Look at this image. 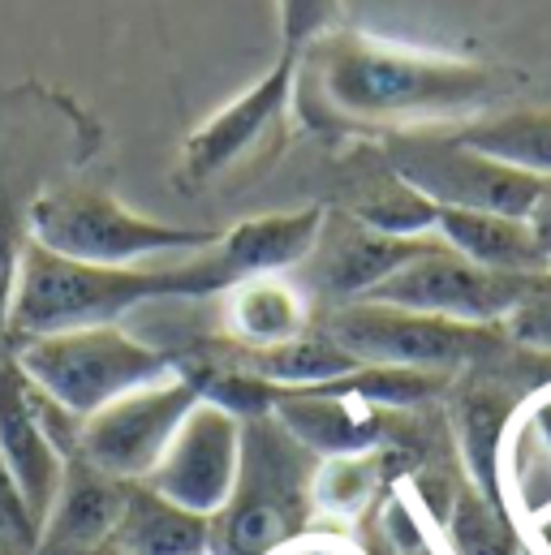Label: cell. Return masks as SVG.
<instances>
[{
	"label": "cell",
	"instance_id": "1",
	"mask_svg": "<svg viewBox=\"0 0 551 555\" xmlns=\"http://www.w3.org/2000/svg\"><path fill=\"white\" fill-rule=\"evenodd\" d=\"M509 91V74L401 48L358 30H332L297 56L293 100L319 130H397L426 134V126L483 117Z\"/></svg>",
	"mask_w": 551,
	"mask_h": 555
},
{
	"label": "cell",
	"instance_id": "2",
	"mask_svg": "<svg viewBox=\"0 0 551 555\" xmlns=\"http://www.w3.org/2000/svg\"><path fill=\"white\" fill-rule=\"evenodd\" d=\"M233 284L238 276L220 255V246L164 268L155 263L100 268V263L61 259L26 237L9 314H4V345L17 349L26 340L74 332V327H108V323H121L138 306L212 297V293H229Z\"/></svg>",
	"mask_w": 551,
	"mask_h": 555
},
{
	"label": "cell",
	"instance_id": "3",
	"mask_svg": "<svg viewBox=\"0 0 551 555\" xmlns=\"http://www.w3.org/2000/svg\"><path fill=\"white\" fill-rule=\"evenodd\" d=\"M315 469L272 414L242 417V456L229 504L212 517V555H280L297 547L315 517Z\"/></svg>",
	"mask_w": 551,
	"mask_h": 555
},
{
	"label": "cell",
	"instance_id": "4",
	"mask_svg": "<svg viewBox=\"0 0 551 555\" xmlns=\"http://www.w3.org/2000/svg\"><path fill=\"white\" fill-rule=\"evenodd\" d=\"M26 237L61 259L100 263V268H134L146 259H190L220 246V229L168 224L155 216H138L121 198L100 185H48L26 207Z\"/></svg>",
	"mask_w": 551,
	"mask_h": 555
},
{
	"label": "cell",
	"instance_id": "5",
	"mask_svg": "<svg viewBox=\"0 0 551 555\" xmlns=\"http://www.w3.org/2000/svg\"><path fill=\"white\" fill-rule=\"evenodd\" d=\"M9 358L43 397H52L82 422L100 414L104 405H113L117 397L172 375V358L138 340L121 323L39 336L17 345Z\"/></svg>",
	"mask_w": 551,
	"mask_h": 555
},
{
	"label": "cell",
	"instance_id": "6",
	"mask_svg": "<svg viewBox=\"0 0 551 555\" xmlns=\"http://www.w3.org/2000/svg\"><path fill=\"white\" fill-rule=\"evenodd\" d=\"M323 332L354 353L362 366H406L431 375H457L478 362H496L509 345L500 327L483 323H457L439 314H418L384 301H349L336 306L323 323Z\"/></svg>",
	"mask_w": 551,
	"mask_h": 555
},
{
	"label": "cell",
	"instance_id": "7",
	"mask_svg": "<svg viewBox=\"0 0 551 555\" xmlns=\"http://www.w3.org/2000/svg\"><path fill=\"white\" fill-rule=\"evenodd\" d=\"M388 172L401 177L413 194L452 211H491L526 220L543 181L517 172L457 134H397L388 142Z\"/></svg>",
	"mask_w": 551,
	"mask_h": 555
},
{
	"label": "cell",
	"instance_id": "8",
	"mask_svg": "<svg viewBox=\"0 0 551 555\" xmlns=\"http://www.w3.org/2000/svg\"><path fill=\"white\" fill-rule=\"evenodd\" d=\"M198 401H203L198 384L177 371L159 384L134 388L82 422L78 461H87L91 469L117 482H146V474L159 465L164 448L172 443L177 426Z\"/></svg>",
	"mask_w": 551,
	"mask_h": 555
},
{
	"label": "cell",
	"instance_id": "9",
	"mask_svg": "<svg viewBox=\"0 0 551 555\" xmlns=\"http://www.w3.org/2000/svg\"><path fill=\"white\" fill-rule=\"evenodd\" d=\"M293 87H297V52H280L255 87H246L238 100H229L185 139L181 177L190 185H207L280 151L284 121L293 108Z\"/></svg>",
	"mask_w": 551,
	"mask_h": 555
},
{
	"label": "cell",
	"instance_id": "10",
	"mask_svg": "<svg viewBox=\"0 0 551 555\" xmlns=\"http://www.w3.org/2000/svg\"><path fill=\"white\" fill-rule=\"evenodd\" d=\"M535 284L539 276L491 272V268H478L465 255L448 250L444 242H435L426 255L406 263L397 276H388L362 301H384V306H401V310H418V314L500 327L526 301V293Z\"/></svg>",
	"mask_w": 551,
	"mask_h": 555
},
{
	"label": "cell",
	"instance_id": "11",
	"mask_svg": "<svg viewBox=\"0 0 551 555\" xmlns=\"http://www.w3.org/2000/svg\"><path fill=\"white\" fill-rule=\"evenodd\" d=\"M238 456H242V417L216 401H198L177 426L159 465L146 474V487L172 500L177 508L212 521L229 504Z\"/></svg>",
	"mask_w": 551,
	"mask_h": 555
},
{
	"label": "cell",
	"instance_id": "12",
	"mask_svg": "<svg viewBox=\"0 0 551 555\" xmlns=\"http://www.w3.org/2000/svg\"><path fill=\"white\" fill-rule=\"evenodd\" d=\"M435 242H439L435 233H426V237H393V233L367 229L349 211L345 216H328L310 259L297 268L302 288H310L315 297H323L332 306L362 301L388 276H397L406 263L426 255Z\"/></svg>",
	"mask_w": 551,
	"mask_h": 555
},
{
	"label": "cell",
	"instance_id": "13",
	"mask_svg": "<svg viewBox=\"0 0 551 555\" xmlns=\"http://www.w3.org/2000/svg\"><path fill=\"white\" fill-rule=\"evenodd\" d=\"M0 461L9 465L26 508L35 521L52 508V495L65 474V456L52 448L39 410H35V388L17 371L13 358H0Z\"/></svg>",
	"mask_w": 551,
	"mask_h": 555
},
{
	"label": "cell",
	"instance_id": "14",
	"mask_svg": "<svg viewBox=\"0 0 551 555\" xmlns=\"http://www.w3.org/2000/svg\"><path fill=\"white\" fill-rule=\"evenodd\" d=\"M130 482H117L87 461L69 456L61 487L52 495V508L39 521V543L35 555H87L104 547L121 521Z\"/></svg>",
	"mask_w": 551,
	"mask_h": 555
},
{
	"label": "cell",
	"instance_id": "15",
	"mask_svg": "<svg viewBox=\"0 0 551 555\" xmlns=\"http://www.w3.org/2000/svg\"><path fill=\"white\" fill-rule=\"evenodd\" d=\"M268 414L319 461L375 452L384 443V410L319 392V388H272L268 384Z\"/></svg>",
	"mask_w": 551,
	"mask_h": 555
},
{
	"label": "cell",
	"instance_id": "16",
	"mask_svg": "<svg viewBox=\"0 0 551 555\" xmlns=\"http://www.w3.org/2000/svg\"><path fill=\"white\" fill-rule=\"evenodd\" d=\"M323 220H328L323 207H297V211H280V216L242 220L220 237V255L229 259L238 280L289 276L310 259V250L323 233Z\"/></svg>",
	"mask_w": 551,
	"mask_h": 555
},
{
	"label": "cell",
	"instance_id": "17",
	"mask_svg": "<svg viewBox=\"0 0 551 555\" xmlns=\"http://www.w3.org/2000/svg\"><path fill=\"white\" fill-rule=\"evenodd\" d=\"M435 237L465 255L478 268L509 272V276H548L551 263L543 259L535 233L517 216H491V211H452L439 207L435 216Z\"/></svg>",
	"mask_w": 551,
	"mask_h": 555
},
{
	"label": "cell",
	"instance_id": "18",
	"mask_svg": "<svg viewBox=\"0 0 551 555\" xmlns=\"http://www.w3.org/2000/svg\"><path fill=\"white\" fill-rule=\"evenodd\" d=\"M225 297V323L238 349H276L310 327V293L289 276L238 280Z\"/></svg>",
	"mask_w": 551,
	"mask_h": 555
},
{
	"label": "cell",
	"instance_id": "19",
	"mask_svg": "<svg viewBox=\"0 0 551 555\" xmlns=\"http://www.w3.org/2000/svg\"><path fill=\"white\" fill-rule=\"evenodd\" d=\"M108 543L121 555H212V521L177 508L146 482H130L121 521Z\"/></svg>",
	"mask_w": 551,
	"mask_h": 555
},
{
	"label": "cell",
	"instance_id": "20",
	"mask_svg": "<svg viewBox=\"0 0 551 555\" xmlns=\"http://www.w3.org/2000/svg\"><path fill=\"white\" fill-rule=\"evenodd\" d=\"M457 139L517 172L551 181V108H513L465 121Z\"/></svg>",
	"mask_w": 551,
	"mask_h": 555
},
{
	"label": "cell",
	"instance_id": "21",
	"mask_svg": "<svg viewBox=\"0 0 551 555\" xmlns=\"http://www.w3.org/2000/svg\"><path fill=\"white\" fill-rule=\"evenodd\" d=\"M444 534L452 555H526L517 526L509 517V508L491 504L483 491L465 487L457 491V500L444 513Z\"/></svg>",
	"mask_w": 551,
	"mask_h": 555
},
{
	"label": "cell",
	"instance_id": "22",
	"mask_svg": "<svg viewBox=\"0 0 551 555\" xmlns=\"http://www.w3.org/2000/svg\"><path fill=\"white\" fill-rule=\"evenodd\" d=\"M384 452H358V456H332L315 469V513H328L336 521H354L371 508L380 482H384Z\"/></svg>",
	"mask_w": 551,
	"mask_h": 555
},
{
	"label": "cell",
	"instance_id": "23",
	"mask_svg": "<svg viewBox=\"0 0 551 555\" xmlns=\"http://www.w3.org/2000/svg\"><path fill=\"white\" fill-rule=\"evenodd\" d=\"M332 30H341V0H280V52L302 56Z\"/></svg>",
	"mask_w": 551,
	"mask_h": 555
},
{
	"label": "cell",
	"instance_id": "24",
	"mask_svg": "<svg viewBox=\"0 0 551 555\" xmlns=\"http://www.w3.org/2000/svg\"><path fill=\"white\" fill-rule=\"evenodd\" d=\"M504 336L551 358V272L539 276V284L526 293V301L504 319Z\"/></svg>",
	"mask_w": 551,
	"mask_h": 555
},
{
	"label": "cell",
	"instance_id": "25",
	"mask_svg": "<svg viewBox=\"0 0 551 555\" xmlns=\"http://www.w3.org/2000/svg\"><path fill=\"white\" fill-rule=\"evenodd\" d=\"M388 543H393V555H439V547L422 534V521L401 500L388 504Z\"/></svg>",
	"mask_w": 551,
	"mask_h": 555
},
{
	"label": "cell",
	"instance_id": "26",
	"mask_svg": "<svg viewBox=\"0 0 551 555\" xmlns=\"http://www.w3.org/2000/svg\"><path fill=\"white\" fill-rule=\"evenodd\" d=\"M526 439H535L543 452H548V461H551V388L548 392H539V401L526 410V422L517 426Z\"/></svg>",
	"mask_w": 551,
	"mask_h": 555
},
{
	"label": "cell",
	"instance_id": "27",
	"mask_svg": "<svg viewBox=\"0 0 551 555\" xmlns=\"http://www.w3.org/2000/svg\"><path fill=\"white\" fill-rule=\"evenodd\" d=\"M526 224H530V233H535V242H539L543 259L551 263V181H543V194L535 198V207H530Z\"/></svg>",
	"mask_w": 551,
	"mask_h": 555
},
{
	"label": "cell",
	"instance_id": "28",
	"mask_svg": "<svg viewBox=\"0 0 551 555\" xmlns=\"http://www.w3.org/2000/svg\"><path fill=\"white\" fill-rule=\"evenodd\" d=\"M87 555H121V552H117L113 543H104V547H95V552H87Z\"/></svg>",
	"mask_w": 551,
	"mask_h": 555
},
{
	"label": "cell",
	"instance_id": "29",
	"mask_svg": "<svg viewBox=\"0 0 551 555\" xmlns=\"http://www.w3.org/2000/svg\"><path fill=\"white\" fill-rule=\"evenodd\" d=\"M0 555H26V552H17V547H0Z\"/></svg>",
	"mask_w": 551,
	"mask_h": 555
}]
</instances>
